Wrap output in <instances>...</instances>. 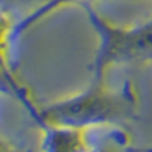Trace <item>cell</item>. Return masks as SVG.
I'll return each instance as SVG.
<instances>
[{
	"label": "cell",
	"instance_id": "cell-7",
	"mask_svg": "<svg viewBox=\"0 0 152 152\" xmlns=\"http://www.w3.org/2000/svg\"><path fill=\"white\" fill-rule=\"evenodd\" d=\"M48 2L51 0H0V9L10 14L17 22L43 9Z\"/></svg>",
	"mask_w": 152,
	"mask_h": 152
},
{
	"label": "cell",
	"instance_id": "cell-8",
	"mask_svg": "<svg viewBox=\"0 0 152 152\" xmlns=\"http://www.w3.org/2000/svg\"><path fill=\"white\" fill-rule=\"evenodd\" d=\"M89 152H130L128 138L125 137L123 130L110 132L104 138L92 140V147Z\"/></svg>",
	"mask_w": 152,
	"mask_h": 152
},
{
	"label": "cell",
	"instance_id": "cell-2",
	"mask_svg": "<svg viewBox=\"0 0 152 152\" xmlns=\"http://www.w3.org/2000/svg\"><path fill=\"white\" fill-rule=\"evenodd\" d=\"M82 9L97 36V46L91 63V79H106V74L113 67L152 60V17L137 24H118L89 2L82 4Z\"/></svg>",
	"mask_w": 152,
	"mask_h": 152
},
{
	"label": "cell",
	"instance_id": "cell-1",
	"mask_svg": "<svg viewBox=\"0 0 152 152\" xmlns=\"http://www.w3.org/2000/svg\"><path fill=\"white\" fill-rule=\"evenodd\" d=\"M138 111V94L132 84L113 87L106 79H91L82 91L39 104L34 115L38 126L45 123L74 126L82 130L121 126Z\"/></svg>",
	"mask_w": 152,
	"mask_h": 152
},
{
	"label": "cell",
	"instance_id": "cell-9",
	"mask_svg": "<svg viewBox=\"0 0 152 152\" xmlns=\"http://www.w3.org/2000/svg\"><path fill=\"white\" fill-rule=\"evenodd\" d=\"M0 152H22L14 142H10L9 138L0 135Z\"/></svg>",
	"mask_w": 152,
	"mask_h": 152
},
{
	"label": "cell",
	"instance_id": "cell-3",
	"mask_svg": "<svg viewBox=\"0 0 152 152\" xmlns=\"http://www.w3.org/2000/svg\"><path fill=\"white\" fill-rule=\"evenodd\" d=\"M41 128V152H89V132L74 126L45 123Z\"/></svg>",
	"mask_w": 152,
	"mask_h": 152
},
{
	"label": "cell",
	"instance_id": "cell-4",
	"mask_svg": "<svg viewBox=\"0 0 152 152\" xmlns=\"http://www.w3.org/2000/svg\"><path fill=\"white\" fill-rule=\"evenodd\" d=\"M15 19L0 9V67L10 77H17L14 69V46H15Z\"/></svg>",
	"mask_w": 152,
	"mask_h": 152
},
{
	"label": "cell",
	"instance_id": "cell-6",
	"mask_svg": "<svg viewBox=\"0 0 152 152\" xmlns=\"http://www.w3.org/2000/svg\"><path fill=\"white\" fill-rule=\"evenodd\" d=\"M80 2L86 4V2H89V0H51V2H48L43 9L36 10L34 14H31L29 17H24L21 21H17L15 22V31H14L15 43L19 41L28 31H31L34 26H38V24L43 22L45 19H48L50 15H53L55 12H58V10H62V9H65V7H70V5H74V4H80Z\"/></svg>",
	"mask_w": 152,
	"mask_h": 152
},
{
	"label": "cell",
	"instance_id": "cell-5",
	"mask_svg": "<svg viewBox=\"0 0 152 152\" xmlns=\"http://www.w3.org/2000/svg\"><path fill=\"white\" fill-rule=\"evenodd\" d=\"M0 94H7V96L14 97L15 101L28 111L29 116L34 118L39 103L34 99L31 89L19 80V77H10L9 74H5L2 70V67H0Z\"/></svg>",
	"mask_w": 152,
	"mask_h": 152
}]
</instances>
